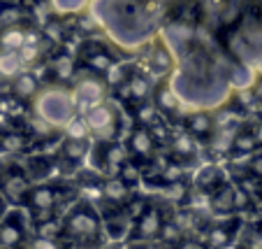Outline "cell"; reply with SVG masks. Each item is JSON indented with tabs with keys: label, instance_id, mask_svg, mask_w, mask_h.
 <instances>
[{
	"label": "cell",
	"instance_id": "cell-1",
	"mask_svg": "<svg viewBox=\"0 0 262 249\" xmlns=\"http://www.w3.org/2000/svg\"><path fill=\"white\" fill-rule=\"evenodd\" d=\"M26 189H28V184H26V180L19 177V175H10V177L5 180V184H3V194H5V198L14 200V203L26 194Z\"/></svg>",
	"mask_w": 262,
	"mask_h": 249
},
{
	"label": "cell",
	"instance_id": "cell-2",
	"mask_svg": "<svg viewBox=\"0 0 262 249\" xmlns=\"http://www.w3.org/2000/svg\"><path fill=\"white\" fill-rule=\"evenodd\" d=\"M70 231L77 235H91L95 231V221L91 217H74L70 221Z\"/></svg>",
	"mask_w": 262,
	"mask_h": 249
},
{
	"label": "cell",
	"instance_id": "cell-3",
	"mask_svg": "<svg viewBox=\"0 0 262 249\" xmlns=\"http://www.w3.org/2000/svg\"><path fill=\"white\" fill-rule=\"evenodd\" d=\"M0 45L5 47V49H19L24 45V33L19 30H7L3 37H0Z\"/></svg>",
	"mask_w": 262,
	"mask_h": 249
},
{
	"label": "cell",
	"instance_id": "cell-4",
	"mask_svg": "<svg viewBox=\"0 0 262 249\" xmlns=\"http://www.w3.org/2000/svg\"><path fill=\"white\" fill-rule=\"evenodd\" d=\"M158 221L160 219H158V215H156V212H148V215L142 219V231H144V233H148V235L156 233V231H158Z\"/></svg>",
	"mask_w": 262,
	"mask_h": 249
},
{
	"label": "cell",
	"instance_id": "cell-5",
	"mask_svg": "<svg viewBox=\"0 0 262 249\" xmlns=\"http://www.w3.org/2000/svg\"><path fill=\"white\" fill-rule=\"evenodd\" d=\"M33 86H35V80L30 75L19 77V82H16V91H19V93H24V95H28L30 91H33Z\"/></svg>",
	"mask_w": 262,
	"mask_h": 249
},
{
	"label": "cell",
	"instance_id": "cell-6",
	"mask_svg": "<svg viewBox=\"0 0 262 249\" xmlns=\"http://www.w3.org/2000/svg\"><path fill=\"white\" fill-rule=\"evenodd\" d=\"M33 200H35V205H40V207H49L51 205V194L47 189H37L33 194Z\"/></svg>",
	"mask_w": 262,
	"mask_h": 249
},
{
	"label": "cell",
	"instance_id": "cell-7",
	"mask_svg": "<svg viewBox=\"0 0 262 249\" xmlns=\"http://www.w3.org/2000/svg\"><path fill=\"white\" fill-rule=\"evenodd\" d=\"M84 133H86V128H84V124H81V121H77V124H70V135H72V138H81Z\"/></svg>",
	"mask_w": 262,
	"mask_h": 249
},
{
	"label": "cell",
	"instance_id": "cell-8",
	"mask_svg": "<svg viewBox=\"0 0 262 249\" xmlns=\"http://www.w3.org/2000/svg\"><path fill=\"white\" fill-rule=\"evenodd\" d=\"M7 215V198H5V194H0V219Z\"/></svg>",
	"mask_w": 262,
	"mask_h": 249
}]
</instances>
